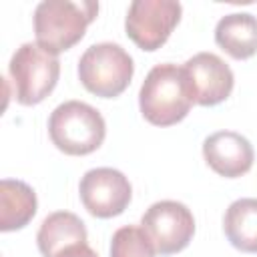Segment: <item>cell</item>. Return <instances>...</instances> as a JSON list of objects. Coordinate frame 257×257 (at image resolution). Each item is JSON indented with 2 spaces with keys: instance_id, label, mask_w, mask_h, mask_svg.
<instances>
[{
  "instance_id": "cell-1",
  "label": "cell",
  "mask_w": 257,
  "mask_h": 257,
  "mask_svg": "<svg viewBox=\"0 0 257 257\" xmlns=\"http://www.w3.org/2000/svg\"><path fill=\"white\" fill-rule=\"evenodd\" d=\"M193 104L195 96L185 68L171 62L153 66L139 90L141 112L155 126L181 122Z\"/></svg>"
},
{
  "instance_id": "cell-2",
  "label": "cell",
  "mask_w": 257,
  "mask_h": 257,
  "mask_svg": "<svg viewBox=\"0 0 257 257\" xmlns=\"http://www.w3.org/2000/svg\"><path fill=\"white\" fill-rule=\"evenodd\" d=\"M96 14L98 2L92 0H44L34 10L36 44L58 56L82 40Z\"/></svg>"
},
{
  "instance_id": "cell-3",
  "label": "cell",
  "mask_w": 257,
  "mask_h": 257,
  "mask_svg": "<svg viewBox=\"0 0 257 257\" xmlns=\"http://www.w3.org/2000/svg\"><path fill=\"white\" fill-rule=\"evenodd\" d=\"M48 135L52 145L64 155L82 157L102 145L106 124L94 106L82 100H66L50 112Z\"/></svg>"
},
{
  "instance_id": "cell-4",
  "label": "cell",
  "mask_w": 257,
  "mask_h": 257,
  "mask_svg": "<svg viewBox=\"0 0 257 257\" xmlns=\"http://www.w3.org/2000/svg\"><path fill=\"white\" fill-rule=\"evenodd\" d=\"M135 74L133 56L114 42H98L84 50L78 60L82 86L100 98H114L126 90Z\"/></svg>"
},
{
  "instance_id": "cell-5",
  "label": "cell",
  "mask_w": 257,
  "mask_h": 257,
  "mask_svg": "<svg viewBox=\"0 0 257 257\" xmlns=\"http://www.w3.org/2000/svg\"><path fill=\"white\" fill-rule=\"evenodd\" d=\"M8 74L14 84V98L24 106H32L54 90L60 76V60L40 44L24 42L12 54Z\"/></svg>"
},
{
  "instance_id": "cell-6",
  "label": "cell",
  "mask_w": 257,
  "mask_h": 257,
  "mask_svg": "<svg viewBox=\"0 0 257 257\" xmlns=\"http://www.w3.org/2000/svg\"><path fill=\"white\" fill-rule=\"evenodd\" d=\"M183 6L175 0H135L124 18L126 36L147 52L161 48L179 24Z\"/></svg>"
},
{
  "instance_id": "cell-7",
  "label": "cell",
  "mask_w": 257,
  "mask_h": 257,
  "mask_svg": "<svg viewBox=\"0 0 257 257\" xmlns=\"http://www.w3.org/2000/svg\"><path fill=\"white\" fill-rule=\"evenodd\" d=\"M141 227L157 253L173 255L191 243L195 235V217L191 209L179 201H157L141 217Z\"/></svg>"
},
{
  "instance_id": "cell-8",
  "label": "cell",
  "mask_w": 257,
  "mask_h": 257,
  "mask_svg": "<svg viewBox=\"0 0 257 257\" xmlns=\"http://www.w3.org/2000/svg\"><path fill=\"white\" fill-rule=\"evenodd\" d=\"M78 193L84 209L98 219L120 215L133 199V187L128 179L110 167L86 171L80 179Z\"/></svg>"
},
{
  "instance_id": "cell-9",
  "label": "cell",
  "mask_w": 257,
  "mask_h": 257,
  "mask_svg": "<svg viewBox=\"0 0 257 257\" xmlns=\"http://www.w3.org/2000/svg\"><path fill=\"white\" fill-rule=\"evenodd\" d=\"M193 88L195 104L215 106L229 98L235 76L229 64L213 52H199L183 64Z\"/></svg>"
},
{
  "instance_id": "cell-10",
  "label": "cell",
  "mask_w": 257,
  "mask_h": 257,
  "mask_svg": "<svg viewBox=\"0 0 257 257\" xmlns=\"http://www.w3.org/2000/svg\"><path fill=\"white\" fill-rule=\"evenodd\" d=\"M203 157L217 175L237 179L251 171L255 153L243 135L235 131H219L203 141Z\"/></svg>"
},
{
  "instance_id": "cell-11",
  "label": "cell",
  "mask_w": 257,
  "mask_h": 257,
  "mask_svg": "<svg viewBox=\"0 0 257 257\" xmlns=\"http://www.w3.org/2000/svg\"><path fill=\"white\" fill-rule=\"evenodd\" d=\"M86 227L78 215L70 211H56L42 221L36 233V243L42 257H56L72 245L86 243Z\"/></svg>"
},
{
  "instance_id": "cell-12",
  "label": "cell",
  "mask_w": 257,
  "mask_h": 257,
  "mask_svg": "<svg viewBox=\"0 0 257 257\" xmlns=\"http://www.w3.org/2000/svg\"><path fill=\"white\" fill-rule=\"evenodd\" d=\"M215 42L235 60H247L257 54V18L249 12L223 16L215 26Z\"/></svg>"
},
{
  "instance_id": "cell-13",
  "label": "cell",
  "mask_w": 257,
  "mask_h": 257,
  "mask_svg": "<svg viewBox=\"0 0 257 257\" xmlns=\"http://www.w3.org/2000/svg\"><path fill=\"white\" fill-rule=\"evenodd\" d=\"M38 199L30 185L18 179L0 181V231H18L36 215Z\"/></svg>"
},
{
  "instance_id": "cell-14",
  "label": "cell",
  "mask_w": 257,
  "mask_h": 257,
  "mask_svg": "<svg viewBox=\"0 0 257 257\" xmlns=\"http://www.w3.org/2000/svg\"><path fill=\"white\" fill-rule=\"evenodd\" d=\"M223 231L235 249L257 253V199L245 197L233 201L225 211Z\"/></svg>"
},
{
  "instance_id": "cell-15",
  "label": "cell",
  "mask_w": 257,
  "mask_h": 257,
  "mask_svg": "<svg viewBox=\"0 0 257 257\" xmlns=\"http://www.w3.org/2000/svg\"><path fill=\"white\" fill-rule=\"evenodd\" d=\"M155 245L143 227L124 225L112 233L110 239V257H155Z\"/></svg>"
},
{
  "instance_id": "cell-16",
  "label": "cell",
  "mask_w": 257,
  "mask_h": 257,
  "mask_svg": "<svg viewBox=\"0 0 257 257\" xmlns=\"http://www.w3.org/2000/svg\"><path fill=\"white\" fill-rule=\"evenodd\" d=\"M56 257H98V255H96L94 249L88 247V243H78V245H72V247L64 249Z\"/></svg>"
}]
</instances>
